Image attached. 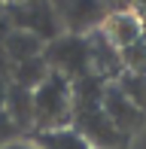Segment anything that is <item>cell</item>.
<instances>
[{"label":"cell","instance_id":"obj_1","mask_svg":"<svg viewBox=\"0 0 146 149\" xmlns=\"http://www.w3.org/2000/svg\"><path fill=\"white\" fill-rule=\"evenodd\" d=\"M70 110H73L70 79H64L61 73H49V79L34 91V128H37V134L70 128Z\"/></svg>","mask_w":146,"mask_h":149},{"label":"cell","instance_id":"obj_2","mask_svg":"<svg viewBox=\"0 0 146 149\" xmlns=\"http://www.w3.org/2000/svg\"><path fill=\"white\" fill-rule=\"evenodd\" d=\"M70 128L79 131L88 140V146H95V149H125V143H128V137L104 113L101 100H73Z\"/></svg>","mask_w":146,"mask_h":149},{"label":"cell","instance_id":"obj_3","mask_svg":"<svg viewBox=\"0 0 146 149\" xmlns=\"http://www.w3.org/2000/svg\"><path fill=\"white\" fill-rule=\"evenodd\" d=\"M43 61L49 64L52 73H61L64 79H82L91 73V49L88 40L76 37V33H61L58 40L46 43Z\"/></svg>","mask_w":146,"mask_h":149},{"label":"cell","instance_id":"obj_4","mask_svg":"<svg viewBox=\"0 0 146 149\" xmlns=\"http://www.w3.org/2000/svg\"><path fill=\"white\" fill-rule=\"evenodd\" d=\"M6 15H9L12 28L18 31H31L37 33L43 43H52V40L61 37V18L55 15V6L46 3H18V6H6Z\"/></svg>","mask_w":146,"mask_h":149},{"label":"cell","instance_id":"obj_5","mask_svg":"<svg viewBox=\"0 0 146 149\" xmlns=\"http://www.w3.org/2000/svg\"><path fill=\"white\" fill-rule=\"evenodd\" d=\"M101 107H104V113L110 116V122H113V125H116L122 134H125V137H128L131 131H137V128L146 122V113L140 110V107H134V104H131V100L116 88V82L107 85Z\"/></svg>","mask_w":146,"mask_h":149},{"label":"cell","instance_id":"obj_6","mask_svg":"<svg viewBox=\"0 0 146 149\" xmlns=\"http://www.w3.org/2000/svg\"><path fill=\"white\" fill-rule=\"evenodd\" d=\"M104 37L122 52V49H128L131 43L143 40V22L134 12H128V9L110 6V15H107V22H104Z\"/></svg>","mask_w":146,"mask_h":149},{"label":"cell","instance_id":"obj_7","mask_svg":"<svg viewBox=\"0 0 146 149\" xmlns=\"http://www.w3.org/2000/svg\"><path fill=\"white\" fill-rule=\"evenodd\" d=\"M88 49H91V73H97L101 79L107 76H122V58H119V49L104 37V31H91L88 37Z\"/></svg>","mask_w":146,"mask_h":149},{"label":"cell","instance_id":"obj_8","mask_svg":"<svg viewBox=\"0 0 146 149\" xmlns=\"http://www.w3.org/2000/svg\"><path fill=\"white\" fill-rule=\"evenodd\" d=\"M61 12H67V15H61V22L67 24L76 37H82V31L91 33L101 22H107L110 6H104V3H82V0H76V3H64Z\"/></svg>","mask_w":146,"mask_h":149},{"label":"cell","instance_id":"obj_9","mask_svg":"<svg viewBox=\"0 0 146 149\" xmlns=\"http://www.w3.org/2000/svg\"><path fill=\"white\" fill-rule=\"evenodd\" d=\"M0 46H3L6 58H9L12 64H24V61H31V58H40V55H43V49H46V43L37 37V33L18 31V28H12V33H9Z\"/></svg>","mask_w":146,"mask_h":149},{"label":"cell","instance_id":"obj_10","mask_svg":"<svg viewBox=\"0 0 146 149\" xmlns=\"http://www.w3.org/2000/svg\"><path fill=\"white\" fill-rule=\"evenodd\" d=\"M3 113L18 125V131L34 128V91L9 85V88H6V110Z\"/></svg>","mask_w":146,"mask_h":149},{"label":"cell","instance_id":"obj_11","mask_svg":"<svg viewBox=\"0 0 146 149\" xmlns=\"http://www.w3.org/2000/svg\"><path fill=\"white\" fill-rule=\"evenodd\" d=\"M34 146L37 149H95V146H88V140L79 131H73V128L34 134Z\"/></svg>","mask_w":146,"mask_h":149},{"label":"cell","instance_id":"obj_12","mask_svg":"<svg viewBox=\"0 0 146 149\" xmlns=\"http://www.w3.org/2000/svg\"><path fill=\"white\" fill-rule=\"evenodd\" d=\"M49 64L40 58H31L24 61V64H15V70H12V85H18V88H28V91H37L40 85L49 79Z\"/></svg>","mask_w":146,"mask_h":149},{"label":"cell","instance_id":"obj_13","mask_svg":"<svg viewBox=\"0 0 146 149\" xmlns=\"http://www.w3.org/2000/svg\"><path fill=\"white\" fill-rule=\"evenodd\" d=\"M116 88L125 94L134 107H140L146 113V76H137V73H122L116 79Z\"/></svg>","mask_w":146,"mask_h":149},{"label":"cell","instance_id":"obj_14","mask_svg":"<svg viewBox=\"0 0 146 149\" xmlns=\"http://www.w3.org/2000/svg\"><path fill=\"white\" fill-rule=\"evenodd\" d=\"M122 58V73H137V76H146V40H137L128 49L119 52Z\"/></svg>","mask_w":146,"mask_h":149},{"label":"cell","instance_id":"obj_15","mask_svg":"<svg viewBox=\"0 0 146 149\" xmlns=\"http://www.w3.org/2000/svg\"><path fill=\"white\" fill-rule=\"evenodd\" d=\"M18 134H22V131H18V125L6 116V113H0V149L9 146V143H15Z\"/></svg>","mask_w":146,"mask_h":149},{"label":"cell","instance_id":"obj_16","mask_svg":"<svg viewBox=\"0 0 146 149\" xmlns=\"http://www.w3.org/2000/svg\"><path fill=\"white\" fill-rule=\"evenodd\" d=\"M9 33H12V22H9V15H6V9H0V43H3Z\"/></svg>","mask_w":146,"mask_h":149},{"label":"cell","instance_id":"obj_17","mask_svg":"<svg viewBox=\"0 0 146 149\" xmlns=\"http://www.w3.org/2000/svg\"><path fill=\"white\" fill-rule=\"evenodd\" d=\"M3 149H37L34 143H22V140H15V143H9V146H3Z\"/></svg>","mask_w":146,"mask_h":149},{"label":"cell","instance_id":"obj_18","mask_svg":"<svg viewBox=\"0 0 146 149\" xmlns=\"http://www.w3.org/2000/svg\"><path fill=\"white\" fill-rule=\"evenodd\" d=\"M3 110H6V85L0 82V113H3Z\"/></svg>","mask_w":146,"mask_h":149}]
</instances>
